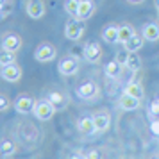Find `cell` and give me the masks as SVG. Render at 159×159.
<instances>
[{
  "label": "cell",
  "instance_id": "1",
  "mask_svg": "<svg viewBox=\"0 0 159 159\" xmlns=\"http://www.w3.org/2000/svg\"><path fill=\"white\" fill-rule=\"evenodd\" d=\"M98 95H100V88H98V84H95L93 80H86V82H82V84L77 88V97H79L80 100L91 102V100H95Z\"/></svg>",
  "mask_w": 159,
  "mask_h": 159
},
{
  "label": "cell",
  "instance_id": "2",
  "mask_svg": "<svg viewBox=\"0 0 159 159\" xmlns=\"http://www.w3.org/2000/svg\"><path fill=\"white\" fill-rule=\"evenodd\" d=\"M54 106H52L48 100H39L36 102V106H34V116H36L38 120H41V122H48L52 116H54Z\"/></svg>",
  "mask_w": 159,
  "mask_h": 159
},
{
  "label": "cell",
  "instance_id": "3",
  "mask_svg": "<svg viewBox=\"0 0 159 159\" xmlns=\"http://www.w3.org/2000/svg\"><path fill=\"white\" fill-rule=\"evenodd\" d=\"M82 32H84V27H82V23H80L77 18L66 22V25H65V38L66 39H70V41H79L80 36H82Z\"/></svg>",
  "mask_w": 159,
  "mask_h": 159
},
{
  "label": "cell",
  "instance_id": "4",
  "mask_svg": "<svg viewBox=\"0 0 159 159\" xmlns=\"http://www.w3.org/2000/svg\"><path fill=\"white\" fill-rule=\"evenodd\" d=\"M34 57L39 63H48V61H52L56 57V47L52 43H41L34 50Z\"/></svg>",
  "mask_w": 159,
  "mask_h": 159
},
{
  "label": "cell",
  "instance_id": "5",
  "mask_svg": "<svg viewBox=\"0 0 159 159\" xmlns=\"http://www.w3.org/2000/svg\"><path fill=\"white\" fill-rule=\"evenodd\" d=\"M59 73L61 75H75V73L79 72V61L73 57V56H68V57H65V59H61L59 61Z\"/></svg>",
  "mask_w": 159,
  "mask_h": 159
},
{
  "label": "cell",
  "instance_id": "6",
  "mask_svg": "<svg viewBox=\"0 0 159 159\" xmlns=\"http://www.w3.org/2000/svg\"><path fill=\"white\" fill-rule=\"evenodd\" d=\"M34 106H36V100L29 95H20L15 100V109L22 115H27L30 111H34Z\"/></svg>",
  "mask_w": 159,
  "mask_h": 159
},
{
  "label": "cell",
  "instance_id": "7",
  "mask_svg": "<svg viewBox=\"0 0 159 159\" xmlns=\"http://www.w3.org/2000/svg\"><path fill=\"white\" fill-rule=\"evenodd\" d=\"M25 11L32 20H39L45 16V2L43 0H29L25 6Z\"/></svg>",
  "mask_w": 159,
  "mask_h": 159
},
{
  "label": "cell",
  "instance_id": "8",
  "mask_svg": "<svg viewBox=\"0 0 159 159\" xmlns=\"http://www.w3.org/2000/svg\"><path fill=\"white\" fill-rule=\"evenodd\" d=\"M84 59H86L88 63H91V65H97V63H100L102 59V48L98 43H88L84 47Z\"/></svg>",
  "mask_w": 159,
  "mask_h": 159
},
{
  "label": "cell",
  "instance_id": "9",
  "mask_svg": "<svg viewBox=\"0 0 159 159\" xmlns=\"http://www.w3.org/2000/svg\"><path fill=\"white\" fill-rule=\"evenodd\" d=\"M0 75H2V79L7 80V82H16V80L22 79V68L16 65V63L7 65V66H2Z\"/></svg>",
  "mask_w": 159,
  "mask_h": 159
},
{
  "label": "cell",
  "instance_id": "10",
  "mask_svg": "<svg viewBox=\"0 0 159 159\" xmlns=\"http://www.w3.org/2000/svg\"><path fill=\"white\" fill-rule=\"evenodd\" d=\"M95 13V2L93 0H80L79 4V11H77V20L79 22H86V20H89L91 16H93Z\"/></svg>",
  "mask_w": 159,
  "mask_h": 159
},
{
  "label": "cell",
  "instance_id": "11",
  "mask_svg": "<svg viewBox=\"0 0 159 159\" xmlns=\"http://www.w3.org/2000/svg\"><path fill=\"white\" fill-rule=\"evenodd\" d=\"M47 100L54 106L56 111H65V109L68 107V102H70L68 100V97H66L65 93H61V91H50Z\"/></svg>",
  "mask_w": 159,
  "mask_h": 159
},
{
  "label": "cell",
  "instance_id": "12",
  "mask_svg": "<svg viewBox=\"0 0 159 159\" xmlns=\"http://www.w3.org/2000/svg\"><path fill=\"white\" fill-rule=\"evenodd\" d=\"M2 48L16 54V52L22 48V38L18 36V34H13V32L11 34H6L4 39H2Z\"/></svg>",
  "mask_w": 159,
  "mask_h": 159
},
{
  "label": "cell",
  "instance_id": "13",
  "mask_svg": "<svg viewBox=\"0 0 159 159\" xmlns=\"http://www.w3.org/2000/svg\"><path fill=\"white\" fill-rule=\"evenodd\" d=\"M77 129H79L82 134H86V136L95 134V132H97V129H95L93 116H80L79 120H77Z\"/></svg>",
  "mask_w": 159,
  "mask_h": 159
},
{
  "label": "cell",
  "instance_id": "14",
  "mask_svg": "<svg viewBox=\"0 0 159 159\" xmlns=\"http://www.w3.org/2000/svg\"><path fill=\"white\" fill-rule=\"evenodd\" d=\"M93 122H95V129H97V132H104V130L109 129L111 116H109L106 111H102V113H97V115L93 116Z\"/></svg>",
  "mask_w": 159,
  "mask_h": 159
},
{
  "label": "cell",
  "instance_id": "15",
  "mask_svg": "<svg viewBox=\"0 0 159 159\" xmlns=\"http://www.w3.org/2000/svg\"><path fill=\"white\" fill-rule=\"evenodd\" d=\"M102 38H104L106 43H111V45L118 43V25H115V23L106 25L104 30H102Z\"/></svg>",
  "mask_w": 159,
  "mask_h": 159
},
{
  "label": "cell",
  "instance_id": "16",
  "mask_svg": "<svg viewBox=\"0 0 159 159\" xmlns=\"http://www.w3.org/2000/svg\"><path fill=\"white\" fill-rule=\"evenodd\" d=\"M141 32H143V38L147 39V41H157L159 39V25L154 23V22L147 23Z\"/></svg>",
  "mask_w": 159,
  "mask_h": 159
},
{
  "label": "cell",
  "instance_id": "17",
  "mask_svg": "<svg viewBox=\"0 0 159 159\" xmlns=\"http://www.w3.org/2000/svg\"><path fill=\"white\" fill-rule=\"evenodd\" d=\"M120 106H122L123 111H134V109L139 107V98L132 97V95L123 93L122 98H120Z\"/></svg>",
  "mask_w": 159,
  "mask_h": 159
},
{
  "label": "cell",
  "instance_id": "18",
  "mask_svg": "<svg viewBox=\"0 0 159 159\" xmlns=\"http://www.w3.org/2000/svg\"><path fill=\"white\" fill-rule=\"evenodd\" d=\"M134 34H136V30H134V27H132L130 23L120 25V27H118V43H125V41L130 39Z\"/></svg>",
  "mask_w": 159,
  "mask_h": 159
},
{
  "label": "cell",
  "instance_id": "19",
  "mask_svg": "<svg viewBox=\"0 0 159 159\" xmlns=\"http://www.w3.org/2000/svg\"><path fill=\"white\" fill-rule=\"evenodd\" d=\"M143 36H139V34H134V36L130 38V39H127L125 41V48L130 52V54H136L138 50H141V47H143Z\"/></svg>",
  "mask_w": 159,
  "mask_h": 159
},
{
  "label": "cell",
  "instance_id": "20",
  "mask_svg": "<svg viewBox=\"0 0 159 159\" xmlns=\"http://www.w3.org/2000/svg\"><path fill=\"white\" fill-rule=\"evenodd\" d=\"M120 70H122V66H120V63L118 61H109L107 65H106V68H104V72H106V75L107 77H111V79H118L120 77Z\"/></svg>",
  "mask_w": 159,
  "mask_h": 159
},
{
  "label": "cell",
  "instance_id": "21",
  "mask_svg": "<svg viewBox=\"0 0 159 159\" xmlns=\"http://www.w3.org/2000/svg\"><path fill=\"white\" fill-rule=\"evenodd\" d=\"M123 93H127V95H132V97H136V98H143V88H141V84H138V82H129L127 86H125V89H123Z\"/></svg>",
  "mask_w": 159,
  "mask_h": 159
},
{
  "label": "cell",
  "instance_id": "22",
  "mask_svg": "<svg viewBox=\"0 0 159 159\" xmlns=\"http://www.w3.org/2000/svg\"><path fill=\"white\" fill-rule=\"evenodd\" d=\"M15 152H16L15 141H11V139H4V141L0 143V156L7 157V156H13Z\"/></svg>",
  "mask_w": 159,
  "mask_h": 159
},
{
  "label": "cell",
  "instance_id": "23",
  "mask_svg": "<svg viewBox=\"0 0 159 159\" xmlns=\"http://www.w3.org/2000/svg\"><path fill=\"white\" fill-rule=\"evenodd\" d=\"M16 63V57H15V52H9L6 48L0 50V66H7V65H13Z\"/></svg>",
  "mask_w": 159,
  "mask_h": 159
},
{
  "label": "cell",
  "instance_id": "24",
  "mask_svg": "<svg viewBox=\"0 0 159 159\" xmlns=\"http://www.w3.org/2000/svg\"><path fill=\"white\" fill-rule=\"evenodd\" d=\"M79 4L80 0H65V11L70 16H77V11H79Z\"/></svg>",
  "mask_w": 159,
  "mask_h": 159
},
{
  "label": "cell",
  "instance_id": "25",
  "mask_svg": "<svg viewBox=\"0 0 159 159\" xmlns=\"http://www.w3.org/2000/svg\"><path fill=\"white\" fill-rule=\"evenodd\" d=\"M127 68H129L130 72H138V70H141V59L138 57L136 54H130L129 61H127Z\"/></svg>",
  "mask_w": 159,
  "mask_h": 159
},
{
  "label": "cell",
  "instance_id": "26",
  "mask_svg": "<svg viewBox=\"0 0 159 159\" xmlns=\"http://www.w3.org/2000/svg\"><path fill=\"white\" fill-rule=\"evenodd\" d=\"M129 56H130V52L127 50V48H123V50H118V52H116V61L120 63V66H125V68H127Z\"/></svg>",
  "mask_w": 159,
  "mask_h": 159
},
{
  "label": "cell",
  "instance_id": "27",
  "mask_svg": "<svg viewBox=\"0 0 159 159\" xmlns=\"http://www.w3.org/2000/svg\"><path fill=\"white\" fill-rule=\"evenodd\" d=\"M9 107H11V100H9L6 95L0 93V113H2V111H7Z\"/></svg>",
  "mask_w": 159,
  "mask_h": 159
},
{
  "label": "cell",
  "instance_id": "28",
  "mask_svg": "<svg viewBox=\"0 0 159 159\" xmlns=\"http://www.w3.org/2000/svg\"><path fill=\"white\" fill-rule=\"evenodd\" d=\"M150 113L154 116H159V100H152L150 104Z\"/></svg>",
  "mask_w": 159,
  "mask_h": 159
},
{
  "label": "cell",
  "instance_id": "29",
  "mask_svg": "<svg viewBox=\"0 0 159 159\" xmlns=\"http://www.w3.org/2000/svg\"><path fill=\"white\" fill-rule=\"evenodd\" d=\"M150 129H152V132L159 138V120H154V122L150 123Z\"/></svg>",
  "mask_w": 159,
  "mask_h": 159
},
{
  "label": "cell",
  "instance_id": "30",
  "mask_svg": "<svg viewBox=\"0 0 159 159\" xmlns=\"http://www.w3.org/2000/svg\"><path fill=\"white\" fill-rule=\"evenodd\" d=\"M86 159H100V154H98L97 150H89L86 154Z\"/></svg>",
  "mask_w": 159,
  "mask_h": 159
},
{
  "label": "cell",
  "instance_id": "31",
  "mask_svg": "<svg viewBox=\"0 0 159 159\" xmlns=\"http://www.w3.org/2000/svg\"><path fill=\"white\" fill-rule=\"evenodd\" d=\"M68 159H86V156H80V154H73V156H70Z\"/></svg>",
  "mask_w": 159,
  "mask_h": 159
},
{
  "label": "cell",
  "instance_id": "32",
  "mask_svg": "<svg viewBox=\"0 0 159 159\" xmlns=\"http://www.w3.org/2000/svg\"><path fill=\"white\" fill-rule=\"evenodd\" d=\"M127 2H129V4H143L145 0H127Z\"/></svg>",
  "mask_w": 159,
  "mask_h": 159
},
{
  "label": "cell",
  "instance_id": "33",
  "mask_svg": "<svg viewBox=\"0 0 159 159\" xmlns=\"http://www.w3.org/2000/svg\"><path fill=\"white\" fill-rule=\"evenodd\" d=\"M6 2H7V0H0V6H4V4H6Z\"/></svg>",
  "mask_w": 159,
  "mask_h": 159
},
{
  "label": "cell",
  "instance_id": "34",
  "mask_svg": "<svg viewBox=\"0 0 159 159\" xmlns=\"http://www.w3.org/2000/svg\"><path fill=\"white\" fill-rule=\"evenodd\" d=\"M152 159H159V156H156V157H152Z\"/></svg>",
  "mask_w": 159,
  "mask_h": 159
},
{
  "label": "cell",
  "instance_id": "35",
  "mask_svg": "<svg viewBox=\"0 0 159 159\" xmlns=\"http://www.w3.org/2000/svg\"><path fill=\"white\" fill-rule=\"evenodd\" d=\"M157 100H159V97H157Z\"/></svg>",
  "mask_w": 159,
  "mask_h": 159
}]
</instances>
